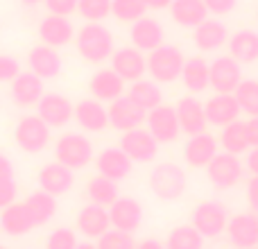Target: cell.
<instances>
[{"instance_id":"obj_26","label":"cell","mask_w":258,"mask_h":249,"mask_svg":"<svg viewBox=\"0 0 258 249\" xmlns=\"http://www.w3.org/2000/svg\"><path fill=\"white\" fill-rule=\"evenodd\" d=\"M27 64H30V71L34 75H39L41 80H52L61 73V57H59L57 48H50V45L41 43L34 45L27 54Z\"/></svg>"},{"instance_id":"obj_30","label":"cell","mask_w":258,"mask_h":249,"mask_svg":"<svg viewBox=\"0 0 258 249\" xmlns=\"http://www.w3.org/2000/svg\"><path fill=\"white\" fill-rule=\"evenodd\" d=\"M170 16L177 25L195 30L197 25H202L209 18V9H206L204 0H172Z\"/></svg>"},{"instance_id":"obj_13","label":"cell","mask_w":258,"mask_h":249,"mask_svg":"<svg viewBox=\"0 0 258 249\" xmlns=\"http://www.w3.org/2000/svg\"><path fill=\"white\" fill-rule=\"evenodd\" d=\"M227 236L236 249H254L258 247V213L233 215L227 224Z\"/></svg>"},{"instance_id":"obj_29","label":"cell","mask_w":258,"mask_h":249,"mask_svg":"<svg viewBox=\"0 0 258 249\" xmlns=\"http://www.w3.org/2000/svg\"><path fill=\"white\" fill-rule=\"evenodd\" d=\"M36 227L34 218H32L30 209L25 206V202H14V204H9L7 209H3V213H0V229H3V233H7V236H25V233H30L32 229Z\"/></svg>"},{"instance_id":"obj_4","label":"cell","mask_w":258,"mask_h":249,"mask_svg":"<svg viewBox=\"0 0 258 249\" xmlns=\"http://www.w3.org/2000/svg\"><path fill=\"white\" fill-rule=\"evenodd\" d=\"M188 177L181 165L177 163H159L150 174V188L159 200L174 202L186 193Z\"/></svg>"},{"instance_id":"obj_55","label":"cell","mask_w":258,"mask_h":249,"mask_svg":"<svg viewBox=\"0 0 258 249\" xmlns=\"http://www.w3.org/2000/svg\"><path fill=\"white\" fill-rule=\"evenodd\" d=\"M0 249H7V247H5V245H0Z\"/></svg>"},{"instance_id":"obj_48","label":"cell","mask_w":258,"mask_h":249,"mask_svg":"<svg viewBox=\"0 0 258 249\" xmlns=\"http://www.w3.org/2000/svg\"><path fill=\"white\" fill-rule=\"evenodd\" d=\"M247 136H249V145L258 147V116L247 120Z\"/></svg>"},{"instance_id":"obj_50","label":"cell","mask_w":258,"mask_h":249,"mask_svg":"<svg viewBox=\"0 0 258 249\" xmlns=\"http://www.w3.org/2000/svg\"><path fill=\"white\" fill-rule=\"evenodd\" d=\"M245 165H247V170H249L254 177H258V147H254V150L247 154V159H245Z\"/></svg>"},{"instance_id":"obj_53","label":"cell","mask_w":258,"mask_h":249,"mask_svg":"<svg viewBox=\"0 0 258 249\" xmlns=\"http://www.w3.org/2000/svg\"><path fill=\"white\" fill-rule=\"evenodd\" d=\"M77 249H98L93 245V242H80V245H77Z\"/></svg>"},{"instance_id":"obj_22","label":"cell","mask_w":258,"mask_h":249,"mask_svg":"<svg viewBox=\"0 0 258 249\" xmlns=\"http://www.w3.org/2000/svg\"><path fill=\"white\" fill-rule=\"evenodd\" d=\"M215 154H218V141L206 132L188 136L186 145H183V159L192 168H206L215 159Z\"/></svg>"},{"instance_id":"obj_43","label":"cell","mask_w":258,"mask_h":249,"mask_svg":"<svg viewBox=\"0 0 258 249\" xmlns=\"http://www.w3.org/2000/svg\"><path fill=\"white\" fill-rule=\"evenodd\" d=\"M21 73V64L12 54H0V82H12Z\"/></svg>"},{"instance_id":"obj_45","label":"cell","mask_w":258,"mask_h":249,"mask_svg":"<svg viewBox=\"0 0 258 249\" xmlns=\"http://www.w3.org/2000/svg\"><path fill=\"white\" fill-rule=\"evenodd\" d=\"M45 7L50 14H57V16H71L77 9V0H43Z\"/></svg>"},{"instance_id":"obj_41","label":"cell","mask_w":258,"mask_h":249,"mask_svg":"<svg viewBox=\"0 0 258 249\" xmlns=\"http://www.w3.org/2000/svg\"><path fill=\"white\" fill-rule=\"evenodd\" d=\"M98 249H136V242H134L132 233L118 231V229H109L107 233L98 238Z\"/></svg>"},{"instance_id":"obj_54","label":"cell","mask_w":258,"mask_h":249,"mask_svg":"<svg viewBox=\"0 0 258 249\" xmlns=\"http://www.w3.org/2000/svg\"><path fill=\"white\" fill-rule=\"evenodd\" d=\"M21 3H23V5H30V7H32V5H39L41 0H21Z\"/></svg>"},{"instance_id":"obj_17","label":"cell","mask_w":258,"mask_h":249,"mask_svg":"<svg viewBox=\"0 0 258 249\" xmlns=\"http://www.w3.org/2000/svg\"><path fill=\"white\" fill-rule=\"evenodd\" d=\"M107 111H109V125H111L113 129H118V132H129V129L141 127L147 118V111H143L127 95L113 100Z\"/></svg>"},{"instance_id":"obj_7","label":"cell","mask_w":258,"mask_h":249,"mask_svg":"<svg viewBox=\"0 0 258 249\" xmlns=\"http://www.w3.org/2000/svg\"><path fill=\"white\" fill-rule=\"evenodd\" d=\"M242 170H245L242 168V161L236 154H229V152H222V154L218 152L215 159L206 165L209 181L218 191H229V188L236 186L242 179Z\"/></svg>"},{"instance_id":"obj_42","label":"cell","mask_w":258,"mask_h":249,"mask_svg":"<svg viewBox=\"0 0 258 249\" xmlns=\"http://www.w3.org/2000/svg\"><path fill=\"white\" fill-rule=\"evenodd\" d=\"M77 236L73 229L68 227H59L54 229V231L48 233V238H45V249H77Z\"/></svg>"},{"instance_id":"obj_20","label":"cell","mask_w":258,"mask_h":249,"mask_svg":"<svg viewBox=\"0 0 258 249\" xmlns=\"http://www.w3.org/2000/svg\"><path fill=\"white\" fill-rule=\"evenodd\" d=\"M111 68L125 82H138L147 73V59L134 45L132 48H120L111 54Z\"/></svg>"},{"instance_id":"obj_37","label":"cell","mask_w":258,"mask_h":249,"mask_svg":"<svg viewBox=\"0 0 258 249\" xmlns=\"http://www.w3.org/2000/svg\"><path fill=\"white\" fill-rule=\"evenodd\" d=\"M204 238L192 224H179L168 233L165 249H202Z\"/></svg>"},{"instance_id":"obj_40","label":"cell","mask_w":258,"mask_h":249,"mask_svg":"<svg viewBox=\"0 0 258 249\" xmlns=\"http://www.w3.org/2000/svg\"><path fill=\"white\" fill-rule=\"evenodd\" d=\"M77 12L89 23H100L111 14V0H77Z\"/></svg>"},{"instance_id":"obj_8","label":"cell","mask_w":258,"mask_h":249,"mask_svg":"<svg viewBox=\"0 0 258 249\" xmlns=\"http://www.w3.org/2000/svg\"><path fill=\"white\" fill-rule=\"evenodd\" d=\"M242 64H238L231 54L218 57L209 64V84L215 93H236L242 82Z\"/></svg>"},{"instance_id":"obj_18","label":"cell","mask_w":258,"mask_h":249,"mask_svg":"<svg viewBox=\"0 0 258 249\" xmlns=\"http://www.w3.org/2000/svg\"><path fill=\"white\" fill-rule=\"evenodd\" d=\"M111 229V218H109V209L100 204H86L77 213V231L86 238L98 240L102 233H107Z\"/></svg>"},{"instance_id":"obj_52","label":"cell","mask_w":258,"mask_h":249,"mask_svg":"<svg viewBox=\"0 0 258 249\" xmlns=\"http://www.w3.org/2000/svg\"><path fill=\"white\" fill-rule=\"evenodd\" d=\"M147 9H165L172 5V0H143Z\"/></svg>"},{"instance_id":"obj_14","label":"cell","mask_w":258,"mask_h":249,"mask_svg":"<svg viewBox=\"0 0 258 249\" xmlns=\"http://www.w3.org/2000/svg\"><path fill=\"white\" fill-rule=\"evenodd\" d=\"M206 122L213 127H227V125L240 120V104H238L233 93H215L209 102L204 104Z\"/></svg>"},{"instance_id":"obj_24","label":"cell","mask_w":258,"mask_h":249,"mask_svg":"<svg viewBox=\"0 0 258 249\" xmlns=\"http://www.w3.org/2000/svg\"><path fill=\"white\" fill-rule=\"evenodd\" d=\"M36 181H39L41 191H45V193H50V195L57 197V195H63V193L71 191L75 177H73L71 168H66L63 163L54 161V163H48V165H43V168L39 170Z\"/></svg>"},{"instance_id":"obj_19","label":"cell","mask_w":258,"mask_h":249,"mask_svg":"<svg viewBox=\"0 0 258 249\" xmlns=\"http://www.w3.org/2000/svg\"><path fill=\"white\" fill-rule=\"evenodd\" d=\"M95 165H98V172L102 177L111 179L116 183L127 179L134 170V161L129 159L120 147H107V150H102L98 154V159H95Z\"/></svg>"},{"instance_id":"obj_23","label":"cell","mask_w":258,"mask_h":249,"mask_svg":"<svg viewBox=\"0 0 258 249\" xmlns=\"http://www.w3.org/2000/svg\"><path fill=\"white\" fill-rule=\"evenodd\" d=\"M89 91L100 102H113V100L122 98V93H125V80L113 68H102L91 77Z\"/></svg>"},{"instance_id":"obj_5","label":"cell","mask_w":258,"mask_h":249,"mask_svg":"<svg viewBox=\"0 0 258 249\" xmlns=\"http://www.w3.org/2000/svg\"><path fill=\"white\" fill-rule=\"evenodd\" d=\"M190 224L202 233V238H218L222 231H227L229 224V211L222 202L218 200H206L192 209Z\"/></svg>"},{"instance_id":"obj_2","label":"cell","mask_w":258,"mask_h":249,"mask_svg":"<svg viewBox=\"0 0 258 249\" xmlns=\"http://www.w3.org/2000/svg\"><path fill=\"white\" fill-rule=\"evenodd\" d=\"M183 64H186V59H183L181 50L177 45L163 43L156 50H152L147 57V73L156 84H172L181 77Z\"/></svg>"},{"instance_id":"obj_33","label":"cell","mask_w":258,"mask_h":249,"mask_svg":"<svg viewBox=\"0 0 258 249\" xmlns=\"http://www.w3.org/2000/svg\"><path fill=\"white\" fill-rule=\"evenodd\" d=\"M25 206L30 209L36 227H43V224H48L50 220L54 218V213H57V197L39 188V191H34L25 200Z\"/></svg>"},{"instance_id":"obj_51","label":"cell","mask_w":258,"mask_h":249,"mask_svg":"<svg viewBox=\"0 0 258 249\" xmlns=\"http://www.w3.org/2000/svg\"><path fill=\"white\" fill-rule=\"evenodd\" d=\"M136 249H165V245L161 240H156V238H145V240L138 242Z\"/></svg>"},{"instance_id":"obj_16","label":"cell","mask_w":258,"mask_h":249,"mask_svg":"<svg viewBox=\"0 0 258 249\" xmlns=\"http://www.w3.org/2000/svg\"><path fill=\"white\" fill-rule=\"evenodd\" d=\"M9 93L12 100L18 107L27 109V107H36L39 100L43 98V80L34 73H18L12 82H9Z\"/></svg>"},{"instance_id":"obj_1","label":"cell","mask_w":258,"mask_h":249,"mask_svg":"<svg viewBox=\"0 0 258 249\" xmlns=\"http://www.w3.org/2000/svg\"><path fill=\"white\" fill-rule=\"evenodd\" d=\"M77 52L84 61L89 64H102L111 59L113 50V34L109 27L102 23H86L80 32H77Z\"/></svg>"},{"instance_id":"obj_47","label":"cell","mask_w":258,"mask_h":249,"mask_svg":"<svg viewBox=\"0 0 258 249\" xmlns=\"http://www.w3.org/2000/svg\"><path fill=\"white\" fill-rule=\"evenodd\" d=\"M247 202H249L251 211L258 213V177H251L247 183Z\"/></svg>"},{"instance_id":"obj_34","label":"cell","mask_w":258,"mask_h":249,"mask_svg":"<svg viewBox=\"0 0 258 249\" xmlns=\"http://www.w3.org/2000/svg\"><path fill=\"white\" fill-rule=\"evenodd\" d=\"M181 80L186 84V89L190 93H202V91L211 89L209 84V64L204 61L202 57H192L186 59L181 71Z\"/></svg>"},{"instance_id":"obj_46","label":"cell","mask_w":258,"mask_h":249,"mask_svg":"<svg viewBox=\"0 0 258 249\" xmlns=\"http://www.w3.org/2000/svg\"><path fill=\"white\" fill-rule=\"evenodd\" d=\"M204 5L209 9V14L224 16V14H231L238 7V0H204Z\"/></svg>"},{"instance_id":"obj_28","label":"cell","mask_w":258,"mask_h":249,"mask_svg":"<svg viewBox=\"0 0 258 249\" xmlns=\"http://www.w3.org/2000/svg\"><path fill=\"white\" fill-rule=\"evenodd\" d=\"M192 41H195L197 50H202V52H213V50L222 48L224 43H229V30L218 18H206L202 25L195 27Z\"/></svg>"},{"instance_id":"obj_9","label":"cell","mask_w":258,"mask_h":249,"mask_svg":"<svg viewBox=\"0 0 258 249\" xmlns=\"http://www.w3.org/2000/svg\"><path fill=\"white\" fill-rule=\"evenodd\" d=\"M147 132L156 138V143H174L181 134V125H179L177 109L170 104H159L152 111H147Z\"/></svg>"},{"instance_id":"obj_39","label":"cell","mask_w":258,"mask_h":249,"mask_svg":"<svg viewBox=\"0 0 258 249\" xmlns=\"http://www.w3.org/2000/svg\"><path fill=\"white\" fill-rule=\"evenodd\" d=\"M147 12L143 0H111V14L122 23H136Z\"/></svg>"},{"instance_id":"obj_10","label":"cell","mask_w":258,"mask_h":249,"mask_svg":"<svg viewBox=\"0 0 258 249\" xmlns=\"http://www.w3.org/2000/svg\"><path fill=\"white\" fill-rule=\"evenodd\" d=\"M118 147L125 152L134 163H147V161H154L156 154H159V143H156V138L143 127L122 132L120 145Z\"/></svg>"},{"instance_id":"obj_25","label":"cell","mask_w":258,"mask_h":249,"mask_svg":"<svg viewBox=\"0 0 258 249\" xmlns=\"http://www.w3.org/2000/svg\"><path fill=\"white\" fill-rule=\"evenodd\" d=\"M177 116L179 125H181V132L188 136H195V134L206 132L209 122H206V113H204V104L195 98V95H186L177 102Z\"/></svg>"},{"instance_id":"obj_21","label":"cell","mask_w":258,"mask_h":249,"mask_svg":"<svg viewBox=\"0 0 258 249\" xmlns=\"http://www.w3.org/2000/svg\"><path fill=\"white\" fill-rule=\"evenodd\" d=\"M75 36V27L68 21V16H57L50 14L39 23V39L50 48H63Z\"/></svg>"},{"instance_id":"obj_15","label":"cell","mask_w":258,"mask_h":249,"mask_svg":"<svg viewBox=\"0 0 258 249\" xmlns=\"http://www.w3.org/2000/svg\"><path fill=\"white\" fill-rule=\"evenodd\" d=\"M109 218H111V229L134 233L143 222V206L134 197H118L109 206Z\"/></svg>"},{"instance_id":"obj_3","label":"cell","mask_w":258,"mask_h":249,"mask_svg":"<svg viewBox=\"0 0 258 249\" xmlns=\"http://www.w3.org/2000/svg\"><path fill=\"white\" fill-rule=\"evenodd\" d=\"M54 159L59 163H63L66 168H71L73 172L82 170L93 161V143L89 141V136H84L80 132H68L57 138Z\"/></svg>"},{"instance_id":"obj_35","label":"cell","mask_w":258,"mask_h":249,"mask_svg":"<svg viewBox=\"0 0 258 249\" xmlns=\"http://www.w3.org/2000/svg\"><path fill=\"white\" fill-rule=\"evenodd\" d=\"M220 145H222L224 152H229V154H236L240 156L242 152L249 150V136H247V122L242 120H236L231 125H227V127H222V132H220Z\"/></svg>"},{"instance_id":"obj_32","label":"cell","mask_w":258,"mask_h":249,"mask_svg":"<svg viewBox=\"0 0 258 249\" xmlns=\"http://www.w3.org/2000/svg\"><path fill=\"white\" fill-rule=\"evenodd\" d=\"M127 98L132 102H136L143 111H152L154 107L163 104V91L159 89V84L154 80H138L132 82Z\"/></svg>"},{"instance_id":"obj_38","label":"cell","mask_w":258,"mask_h":249,"mask_svg":"<svg viewBox=\"0 0 258 249\" xmlns=\"http://www.w3.org/2000/svg\"><path fill=\"white\" fill-rule=\"evenodd\" d=\"M233 95H236L242 113H247L249 118L258 116V80H242Z\"/></svg>"},{"instance_id":"obj_56","label":"cell","mask_w":258,"mask_h":249,"mask_svg":"<svg viewBox=\"0 0 258 249\" xmlns=\"http://www.w3.org/2000/svg\"><path fill=\"white\" fill-rule=\"evenodd\" d=\"M254 249H258V247H254Z\"/></svg>"},{"instance_id":"obj_11","label":"cell","mask_w":258,"mask_h":249,"mask_svg":"<svg viewBox=\"0 0 258 249\" xmlns=\"http://www.w3.org/2000/svg\"><path fill=\"white\" fill-rule=\"evenodd\" d=\"M36 109H39L36 116L48 125L50 129L52 127H66V125L73 120V113H75L73 102L61 93H43V98L39 100Z\"/></svg>"},{"instance_id":"obj_36","label":"cell","mask_w":258,"mask_h":249,"mask_svg":"<svg viewBox=\"0 0 258 249\" xmlns=\"http://www.w3.org/2000/svg\"><path fill=\"white\" fill-rule=\"evenodd\" d=\"M86 197H89L93 204L111 206L113 202L120 197V193H118V183L116 181H111V179L98 174V177H93L89 183H86Z\"/></svg>"},{"instance_id":"obj_49","label":"cell","mask_w":258,"mask_h":249,"mask_svg":"<svg viewBox=\"0 0 258 249\" xmlns=\"http://www.w3.org/2000/svg\"><path fill=\"white\" fill-rule=\"evenodd\" d=\"M14 177V165L7 156L0 152V179H12Z\"/></svg>"},{"instance_id":"obj_31","label":"cell","mask_w":258,"mask_h":249,"mask_svg":"<svg viewBox=\"0 0 258 249\" xmlns=\"http://www.w3.org/2000/svg\"><path fill=\"white\" fill-rule=\"evenodd\" d=\"M229 54L238 64L258 61V32L256 30H238L229 36Z\"/></svg>"},{"instance_id":"obj_6","label":"cell","mask_w":258,"mask_h":249,"mask_svg":"<svg viewBox=\"0 0 258 249\" xmlns=\"http://www.w3.org/2000/svg\"><path fill=\"white\" fill-rule=\"evenodd\" d=\"M14 141L27 154L43 152L50 143V127L39 116H25L14 127Z\"/></svg>"},{"instance_id":"obj_44","label":"cell","mask_w":258,"mask_h":249,"mask_svg":"<svg viewBox=\"0 0 258 249\" xmlns=\"http://www.w3.org/2000/svg\"><path fill=\"white\" fill-rule=\"evenodd\" d=\"M16 193H18V188H16L14 177L12 179H0V211L7 209L9 204L16 202Z\"/></svg>"},{"instance_id":"obj_27","label":"cell","mask_w":258,"mask_h":249,"mask_svg":"<svg viewBox=\"0 0 258 249\" xmlns=\"http://www.w3.org/2000/svg\"><path fill=\"white\" fill-rule=\"evenodd\" d=\"M73 118L77 120L84 132H102L104 127H109V111L100 100L95 98H86L80 100L75 104V113Z\"/></svg>"},{"instance_id":"obj_12","label":"cell","mask_w":258,"mask_h":249,"mask_svg":"<svg viewBox=\"0 0 258 249\" xmlns=\"http://www.w3.org/2000/svg\"><path fill=\"white\" fill-rule=\"evenodd\" d=\"M129 39H132V45L136 50H141V52H152V50H156L159 45H163L165 32H163V25H161L156 18L143 16V18H138L136 23H132V27H129Z\"/></svg>"}]
</instances>
